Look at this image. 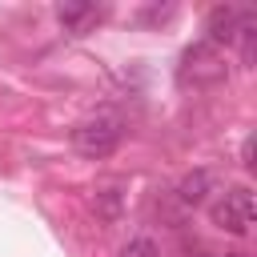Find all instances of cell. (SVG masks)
Wrapping results in <instances>:
<instances>
[{
  "label": "cell",
  "mask_w": 257,
  "mask_h": 257,
  "mask_svg": "<svg viewBox=\"0 0 257 257\" xmlns=\"http://www.w3.org/2000/svg\"><path fill=\"white\" fill-rule=\"evenodd\" d=\"M120 141H124V120L116 112H96V116H88L72 128V149L80 157H92V161L116 153Z\"/></svg>",
  "instance_id": "cell-1"
},
{
  "label": "cell",
  "mask_w": 257,
  "mask_h": 257,
  "mask_svg": "<svg viewBox=\"0 0 257 257\" xmlns=\"http://www.w3.org/2000/svg\"><path fill=\"white\" fill-rule=\"evenodd\" d=\"M209 217H213L217 229H225V233H233V237H245V233L253 229V189L237 185V189L221 193V197L209 205Z\"/></svg>",
  "instance_id": "cell-2"
},
{
  "label": "cell",
  "mask_w": 257,
  "mask_h": 257,
  "mask_svg": "<svg viewBox=\"0 0 257 257\" xmlns=\"http://www.w3.org/2000/svg\"><path fill=\"white\" fill-rule=\"evenodd\" d=\"M193 76V84H213V80H221L225 76V60H221V48H213V44H193V48H185V68H181V80H189Z\"/></svg>",
  "instance_id": "cell-3"
},
{
  "label": "cell",
  "mask_w": 257,
  "mask_h": 257,
  "mask_svg": "<svg viewBox=\"0 0 257 257\" xmlns=\"http://www.w3.org/2000/svg\"><path fill=\"white\" fill-rule=\"evenodd\" d=\"M237 16H241V8L217 4V8L209 12V20H205V44H213V48L233 44V40H237Z\"/></svg>",
  "instance_id": "cell-4"
},
{
  "label": "cell",
  "mask_w": 257,
  "mask_h": 257,
  "mask_svg": "<svg viewBox=\"0 0 257 257\" xmlns=\"http://www.w3.org/2000/svg\"><path fill=\"white\" fill-rule=\"evenodd\" d=\"M96 16H100V12H96V4H88V0H60V4H56V20H60V28L72 32V36H80Z\"/></svg>",
  "instance_id": "cell-5"
},
{
  "label": "cell",
  "mask_w": 257,
  "mask_h": 257,
  "mask_svg": "<svg viewBox=\"0 0 257 257\" xmlns=\"http://www.w3.org/2000/svg\"><path fill=\"white\" fill-rule=\"evenodd\" d=\"M213 189H217L213 173H209V169H193V173L177 185V201H181V205H205Z\"/></svg>",
  "instance_id": "cell-6"
},
{
  "label": "cell",
  "mask_w": 257,
  "mask_h": 257,
  "mask_svg": "<svg viewBox=\"0 0 257 257\" xmlns=\"http://www.w3.org/2000/svg\"><path fill=\"white\" fill-rule=\"evenodd\" d=\"M92 205H96V213H100L104 221H116V217H120V193H116V189H100Z\"/></svg>",
  "instance_id": "cell-7"
},
{
  "label": "cell",
  "mask_w": 257,
  "mask_h": 257,
  "mask_svg": "<svg viewBox=\"0 0 257 257\" xmlns=\"http://www.w3.org/2000/svg\"><path fill=\"white\" fill-rule=\"evenodd\" d=\"M116 257H161V249H157V241H149V237H133V241L120 245Z\"/></svg>",
  "instance_id": "cell-8"
},
{
  "label": "cell",
  "mask_w": 257,
  "mask_h": 257,
  "mask_svg": "<svg viewBox=\"0 0 257 257\" xmlns=\"http://www.w3.org/2000/svg\"><path fill=\"white\" fill-rule=\"evenodd\" d=\"M241 165H245V169L253 165V133H249V137L241 141Z\"/></svg>",
  "instance_id": "cell-9"
},
{
  "label": "cell",
  "mask_w": 257,
  "mask_h": 257,
  "mask_svg": "<svg viewBox=\"0 0 257 257\" xmlns=\"http://www.w3.org/2000/svg\"><path fill=\"white\" fill-rule=\"evenodd\" d=\"M225 257H241V253H225Z\"/></svg>",
  "instance_id": "cell-10"
}]
</instances>
